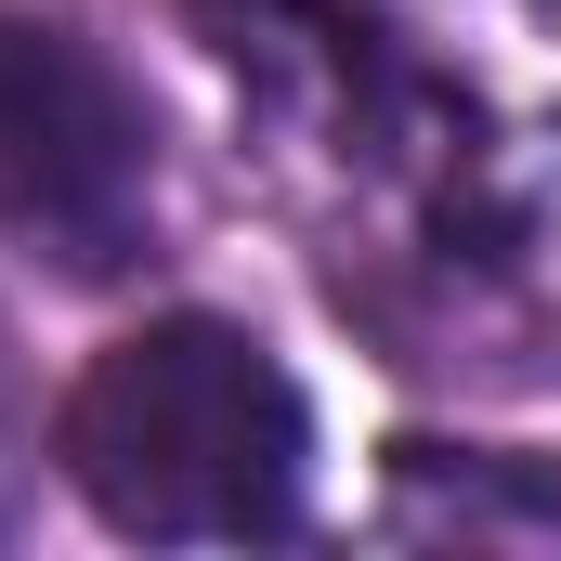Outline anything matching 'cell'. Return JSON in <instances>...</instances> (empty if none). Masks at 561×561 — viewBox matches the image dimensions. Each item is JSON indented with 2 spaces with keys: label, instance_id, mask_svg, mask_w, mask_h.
<instances>
[{
  "label": "cell",
  "instance_id": "obj_2",
  "mask_svg": "<svg viewBox=\"0 0 561 561\" xmlns=\"http://www.w3.org/2000/svg\"><path fill=\"white\" fill-rule=\"evenodd\" d=\"M0 222L53 275H118L157 222V131L131 79L53 13H0Z\"/></svg>",
  "mask_w": 561,
  "mask_h": 561
},
{
  "label": "cell",
  "instance_id": "obj_1",
  "mask_svg": "<svg viewBox=\"0 0 561 561\" xmlns=\"http://www.w3.org/2000/svg\"><path fill=\"white\" fill-rule=\"evenodd\" d=\"M313 419L275 340L222 313H157L66 392V483L144 549H249L300 523Z\"/></svg>",
  "mask_w": 561,
  "mask_h": 561
}]
</instances>
